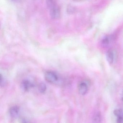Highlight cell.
<instances>
[{
  "label": "cell",
  "mask_w": 123,
  "mask_h": 123,
  "mask_svg": "<svg viewBox=\"0 0 123 123\" xmlns=\"http://www.w3.org/2000/svg\"><path fill=\"white\" fill-rule=\"evenodd\" d=\"M122 101L123 102V92H122Z\"/></svg>",
  "instance_id": "5bb4252c"
},
{
  "label": "cell",
  "mask_w": 123,
  "mask_h": 123,
  "mask_svg": "<svg viewBox=\"0 0 123 123\" xmlns=\"http://www.w3.org/2000/svg\"><path fill=\"white\" fill-rule=\"evenodd\" d=\"M6 80L2 75L0 74V85L1 86H4L6 84Z\"/></svg>",
  "instance_id": "8fae6325"
},
{
  "label": "cell",
  "mask_w": 123,
  "mask_h": 123,
  "mask_svg": "<svg viewBox=\"0 0 123 123\" xmlns=\"http://www.w3.org/2000/svg\"><path fill=\"white\" fill-rule=\"evenodd\" d=\"M20 123H31V122L27 119L23 118L21 119Z\"/></svg>",
  "instance_id": "4fadbf2b"
},
{
  "label": "cell",
  "mask_w": 123,
  "mask_h": 123,
  "mask_svg": "<svg viewBox=\"0 0 123 123\" xmlns=\"http://www.w3.org/2000/svg\"><path fill=\"white\" fill-rule=\"evenodd\" d=\"M47 7L50 10L51 17L54 19H57L60 17V10L56 2L54 0H49L46 1Z\"/></svg>",
  "instance_id": "6da1fadb"
},
{
  "label": "cell",
  "mask_w": 123,
  "mask_h": 123,
  "mask_svg": "<svg viewBox=\"0 0 123 123\" xmlns=\"http://www.w3.org/2000/svg\"><path fill=\"white\" fill-rule=\"evenodd\" d=\"M114 37L112 36H106L103 38L101 42L102 46L104 48L108 47L113 41Z\"/></svg>",
  "instance_id": "52a82bcc"
},
{
  "label": "cell",
  "mask_w": 123,
  "mask_h": 123,
  "mask_svg": "<svg viewBox=\"0 0 123 123\" xmlns=\"http://www.w3.org/2000/svg\"><path fill=\"white\" fill-rule=\"evenodd\" d=\"M21 88L23 90L28 91L35 86L34 82L29 79H24L22 81L21 84Z\"/></svg>",
  "instance_id": "277c9868"
},
{
  "label": "cell",
  "mask_w": 123,
  "mask_h": 123,
  "mask_svg": "<svg viewBox=\"0 0 123 123\" xmlns=\"http://www.w3.org/2000/svg\"><path fill=\"white\" fill-rule=\"evenodd\" d=\"M44 76L46 80L51 84H58L62 81V78L60 75L57 73L52 70L45 72Z\"/></svg>",
  "instance_id": "7a4b0ae2"
},
{
  "label": "cell",
  "mask_w": 123,
  "mask_h": 123,
  "mask_svg": "<svg viewBox=\"0 0 123 123\" xmlns=\"http://www.w3.org/2000/svg\"><path fill=\"white\" fill-rule=\"evenodd\" d=\"M89 85L88 80H85L80 81L78 85V90L80 94L82 95H85L88 91Z\"/></svg>",
  "instance_id": "3957f363"
},
{
  "label": "cell",
  "mask_w": 123,
  "mask_h": 123,
  "mask_svg": "<svg viewBox=\"0 0 123 123\" xmlns=\"http://www.w3.org/2000/svg\"><path fill=\"white\" fill-rule=\"evenodd\" d=\"M20 109L18 106H14L10 108L9 113L10 116L13 118H16L18 117L20 113Z\"/></svg>",
  "instance_id": "8992f818"
},
{
  "label": "cell",
  "mask_w": 123,
  "mask_h": 123,
  "mask_svg": "<svg viewBox=\"0 0 123 123\" xmlns=\"http://www.w3.org/2000/svg\"><path fill=\"white\" fill-rule=\"evenodd\" d=\"M39 91L41 93H44L47 90V86L46 84L43 83H41L38 86Z\"/></svg>",
  "instance_id": "9c48e42d"
},
{
  "label": "cell",
  "mask_w": 123,
  "mask_h": 123,
  "mask_svg": "<svg viewBox=\"0 0 123 123\" xmlns=\"http://www.w3.org/2000/svg\"><path fill=\"white\" fill-rule=\"evenodd\" d=\"M116 51L113 49H109L106 54V60L110 64L113 63L116 59Z\"/></svg>",
  "instance_id": "5b68a950"
},
{
  "label": "cell",
  "mask_w": 123,
  "mask_h": 123,
  "mask_svg": "<svg viewBox=\"0 0 123 123\" xmlns=\"http://www.w3.org/2000/svg\"><path fill=\"white\" fill-rule=\"evenodd\" d=\"M113 113L117 117L123 116V111L122 109H116L113 111Z\"/></svg>",
  "instance_id": "30bf717a"
},
{
  "label": "cell",
  "mask_w": 123,
  "mask_h": 123,
  "mask_svg": "<svg viewBox=\"0 0 123 123\" xmlns=\"http://www.w3.org/2000/svg\"><path fill=\"white\" fill-rule=\"evenodd\" d=\"M101 120V114L100 111L95 112L93 116L92 121L93 123H100Z\"/></svg>",
  "instance_id": "ba28073f"
},
{
  "label": "cell",
  "mask_w": 123,
  "mask_h": 123,
  "mask_svg": "<svg viewBox=\"0 0 123 123\" xmlns=\"http://www.w3.org/2000/svg\"><path fill=\"white\" fill-rule=\"evenodd\" d=\"M116 123H123V116L117 117Z\"/></svg>",
  "instance_id": "7c38bea8"
}]
</instances>
